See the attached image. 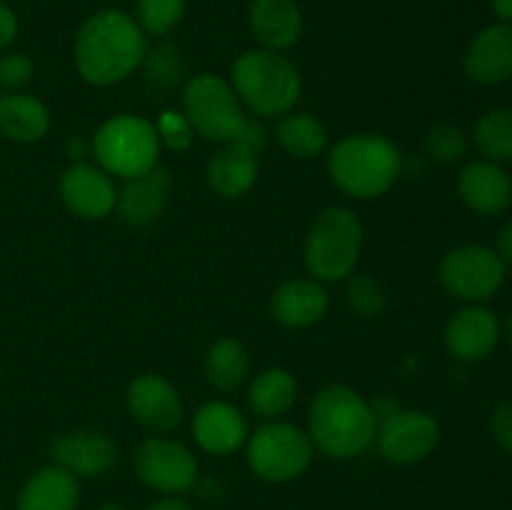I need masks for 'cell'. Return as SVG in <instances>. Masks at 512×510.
Wrapping results in <instances>:
<instances>
[{"instance_id": "30", "label": "cell", "mask_w": 512, "mask_h": 510, "mask_svg": "<svg viewBox=\"0 0 512 510\" xmlns=\"http://www.w3.org/2000/svg\"><path fill=\"white\" fill-rule=\"evenodd\" d=\"M145 78L153 83L155 88H170V85L180 83L185 75V58L180 48L170 40H163L155 48H148V55L143 60Z\"/></svg>"}, {"instance_id": "11", "label": "cell", "mask_w": 512, "mask_h": 510, "mask_svg": "<svg viewBox=\"0 0 512 510\" xmlns=\"http://www.w3.org/2000/svg\"><path fill=\"white\" fill-rule=\"evenodd\" d=\"M380 455L393 465H413L428 458L440 443V423L425 410L398 408L378 423Z\"/></svg>"}, {"instance_id": "6", "label": "cell", "mask_w": 512, "mask_h": 510, "mask_svg": "<svg viewBox=\"0 0 512 510\" xmlns=\"http://www.w3.org/2000/svg\"><path fill=\"white\" fill-rule=\"evenodd\" d=\"M93 153L108 175L123 180L140 178L158 165V130L145 118L113 115L95 130Z\"/></svg>"}, {"instance_id": "7", "label": "cell", "mask_w": 512, "mask_h": 510, "mask_svg": "<svg viewBox=\"0 0 512 510\" xmlns=\"http://www.w3.org/2000/svg\"><path fill=\"white\" fill-rule=\"evenodd\" d=\"M183 115L195 133L213 143H233L240 138L248 115L228 80L200 73L183 90Z\"/></svg>"}, {"instance_id": "19", "label": "cell", "mask_w": 512, "mask_h": 510, "mask_svg": "<svg viewBox=\"0 0 512 510\" xmlns=\"http://www.w3.org/2000/svg\"><path fill=\"white\" fill-rule=\"evenodd\" d=\"M248 25L260 48L283 53L303 35V10L298 0H250Z\"/></svg>"}, {"instance_id": "37", "label": "cell", "mask_w": 512, "mask_h": 510, "mask_svg": "<svg viewBox=\"0 0 512 510\" xmlns=\"http://www.w3.org/2000/svg\"><path fill=\"white\" fill-rule=\"evenodd\" d=\"M238 143H245L248 148L258 150V153H260V150L265 148V143H268V130H265L263 125L258 123V120L248 118V123H245L243 133H240V138H238Z\"/></svg>"}, {"instance_id": "4", "label": "cell", "mask_w": 512, "mask_h": 510, "mask_svg": "<svg viewBox=\"0 0 512 510\" xmlns=\"http://www.w3.org/2000/svg\"><path fill=\"white\" fill-rule=\"evenodd\" d=\"M230 85L238 98L263 118L290 113L303 90L298 68L283 53L265 48L238 55L230 70Z\"/></svg>"}, {"instance_id": "36", "label": "cell", "mask_w": 512, "mask_h": 510, "mask_svg": "<svg viewBox=\"0 0 512 510\" xmlns=\"http://www.w3.org/2000/svg\"><path fill=\"white\" fill-rule=\"evenodd\" d=\"M15 38H18V15L8 3L0 0V53H5Z\"/></svg>"}, {"instance_id": "2", "label": "cell", "mask_w": 512, "mask_h": 510, "mask_svg": "<svg viewBox=\"0 0 512 510\" xmlns=\"http://www.w3.org/2000/svg\"><path fill=\"white\" fill-rule=\"evenodd\" d=\"M378 418L373 405L348 385H328L310 405L308 435L315 448L335 460L363 455L375 443Z\"/></svg>"}, {"instance_id": "21", "label": "cell", "mask_w": 512, "mask_h": 510, "mask_svg": "<svg viewBox=\"0 0 512 510\" xmlns=\"http://www.w3.org/2000/svg\"><path fill=\"white\" fill-rule=\"evenodd\" d=\"M328 293L315 278H293L280 285L270 298V310L285 328H308L328 313Z\"/></svg>"}, {"instance_id": "27", "label": "cell", "mask_w": 512, "mask_h": 510, "mask_svg": "<svg viewBox=\"0 0 512 510\" xmlns=\"http://www.w3.org/2000/svg\"><path fill=\"white\" fill-rule=\"evenodd\" d=\"M275 135L285 153L298 160L318 158L328 145V130L310 113H285L275 128Z\"/></svg>"}, {"instance_id": "10", "label": "cell", "mask_w": 512, "mask_h": 510, "mask_svg": "<svg viewBox=\"0 0 512 510\" xmlns=\"http://www.w3.org/2000/svg\"><path fill=\"white\" fill-rule=\"evenodd\" d=\"M133 468L148 488L165 495L185 493L198 480V460L193 450L160 435L140 440L133 453Z\"/></svg>"}, {"instance_id": "8", "label": "cell", "mask_w": 512, "mask_h": 510, "mask_svg": "<svg viewBox=\"0 0 512 510\" xmlns=\"http://www.w3.org/2000/svg\"><path fill=\"white\" fill-rule=\"evenodd\" d=\"M313 440L298 425L268 420L248 438V465L260 480L290 483L313 463Z\"/></svg>"}, {"instance_id": "28", "label": "cell", "mask_w": 512, "mask_h": 510, "mask_svg": "<svg viewBox=\"0 0 512 510\" xmlns=\"http://www.w3.org/2000/svg\"><path fill=\"white\" fill-rule=\"evenodd\" d=\"M475 148L485 160L512 163V108H490L473 125Z\"/></svg>"}, {"instance_id": "33", "label": "cell", "mask_w": 512, "mask_h": 510, "mask_svg": "<svg viewBox=\"0 0 512 510\" xmlns=\"http://www.w3.org/2000/svg\"><path fill=\"white\" fill-rule=\"evenodd\" d=\"M155 130H158L160 143L168 145L175 153H183V150H188L190 145H193V125H190L188 118H185L183 113H178V110H165V113H160Z\"/></svg>"}, {"instance_id": "5", "label": "cell", "mask_w": 512, "mask_h": 510, "mask_svg": "<svg viewBox=\"0 0 512 510\" xmlns=\"http://www.w3.org/2000/svg\"><path fill=\"white\" fill-rule=\"evenodd\" d=\"M363 248V225L353 210L330 205L315 218L305 240V265L315 280L338 283L350 278Z\"/></svg>"}, {"instance_id": "31", "label": "cell", "mask_w": 512, "mask_h": 510, "mask_svg": "<svg viewBox=\"0 0 512 510\" xmlns=\"http://www.w3.org/2000/svg\"><path fill=\"white\" fill-rule=\"evenodd\" d=\"M350 310L360 318H378L388 305V293L383 283L370 273H355L348 278V290H345Z\"/></svg>"}, {"instance_id": "18", "label": "cell", "mask_w": 512, "mask_h": 510, "mask_svg": "<svg viewBox=\"0 0 512 510\" xmlns=\"http://www.w3.org/2000/svg\"><path fill=\"white\" fill-rule=\"evenodd\" d=\"M173 188L170 170L155 165L145 175L133 180H125V188L118 193L115 208L123 223L133 228H145L160 220V215L168 208V195Z\"/></svg>"}, {"instance_id": "41", "label": "cell", "mask_w": 512, "mask_h": 510, "mask_svg": "<svg viewBox=\"0 0 512 510\" xmlns=\"http://www.w3.org/2000/svg\"><path fill=\"white\" fill-rule=\"evenodd\" d=\"M65 153L73 163H83V158L88 155V145H85L83 138H70L68 145H65Z\"/></svg>"}, {"instance_id": "15", "label": "cell", "mask_w": 512, "mask_h": 510, "mask_svg": "<svg viewBox=\"0 0 512 510\" xmlns=\"http://www.w3.org/2000/svg\"><path fill=\"white\" fill-rule=\"evenodd\" d=\"M500 330L503 328L498 315L483 303H473L450 318L445 328V348L453 358L475 363L493 353L500 340Z\"/></svg>"}, {"instance_id": "35", "label": "cell", "mask_w": 512, "mask_h": 510, "mask_svg": "<svg viewBox=\"0 0 512 510\" xmlns=\"http://www.w3.org/2000/svg\"><path fill=\"white\" fill-rule=\"evenodd\" d=\"M490 433L503 453L512 455V400H503L495 405L490 415Z\"/></svg>"}, {"instance_id": "43", "label": "cell", "mask_w": 512, "mask_h": 510, "mask_svg": "<svg viewBox=\"0 0 512 510\" xmlns=\"http://www.w3.org/2000/svg\"><path fill=\"white\" fill-rule=\"evenodd\" d=\"M98 510H125L123 505H118V503H105V505H100Z\"/></svg>"}, {"instance_id": "9", "label": "cell", "mask_w": 512, "mask_h": 510, "mask_svg": "<svg viewBox=\"0 0 512 510\" xmlns=\"http://www.w3.org/2000/svg\"><path fill=\"white\" fill-rule=\"evenodd\" d=\"M440 283L465 303H485L505 283V263L488 245H460L440 263Z\"/></svg>"}, {"instance_id": "13", "label": "cell", "mask_w": 512, "mask_h": 510, "mask_svg": "<svg viewBox=\"0 0 512 510\" xmlns=\"http://www.w3.org/2000/svg\"><path fill=\"white\" fill-rule=\"evenodd\" d=\"M125 400H128L130 415L145 430H153V433H170V430L178 428L185 415L180 393L163 375H138L128 385Z\"/></svg>"}, {"instance_id": "24", "label": "cell", "mask_w": 512, "mask_h": 510, "mask_svg": "<svg viewBox=\"0 0 512 510\" xmlns=\"http://www.w3.org/2000/svg\"><path fill=\"white\" fill-rule=\"evenodd\" d=\"M50 128V113L35 95H0V133L15 143H35Z\"/></svg>"}, {"instance_id": "32", "label": "cell", "mask_w": 512, "mask_h": 510, "mask_svg": "<svg viewBox=\"0 0 512 510\" xmlns=\"http://www.w3.org/2000/svg\"><path fill=\"white\" fill-rule=\"evenodd\" d=\"M425 153L440 163H455L468 153V135L453 123H435L425 133Z\"/></svg>"}, {"instance_id": "22", "label": "cell", "mask_w": 512, "mask_h": 510, "mask_svg": "<svg viewBox=\"0 0 512 510\" xmlns=\"http://www.w3.org/2000/svg\"><path fill=\"white\" fill-rule=\"evenodd\" d=\"M258 168V150L233 140V143H223V148L210 158L205 178L215 195L233 200L253 188L258 180Z\"/></svg>"}, {"instance_id": "40", "label": "cell", "mask_w": 512, "mask_h": 510, "mask_svg": "<svg viewBox=\"0 0 512 510\" xmlns=\"http://www.w3.org/2000/svg\"><path fill=\"white\" fill-rule=\"evenodd\" d=\"M145 510H195V508L188 503V500L178 498V495H168V498L158 500V503H153Z\"/></svg>"}, {"instance_id": "38", "label": "cell", "mask_w": 512, "mask_h": 510, "mask_svg": "<svg viewBox=\"0 0 512 510\" xmlns=\"http://www.w3.org/2000/svg\"><path fill=\"white\" fill-rule=\"evenodd\" d=\"M193 488H198L200 498L208 500V503H218V500H223V495H225L223 483H220L218 478H203V480H195Z\"/></svg>"}, {"instance_id": "26", "label": "cell", "mask_w": 512, "mask_h": 510, "mask_svg": "<svg viewBox=\"0 0 512 510\" xmlns=\"http://www.w3.org/2000/svg\"><path fill=\"white\" fill-rule=\"evenodd\" d=\"M250 375V355L245 345L235 338H220L210 345L205 355V378L213 388L238 390Z\"/></svg>"}, {"instance_id": "29", "label": "cell", "mask_w": 512, "mask_h": 510, "mask_svg": "<svg viewBox=\"0 0 512 510\" xmlns=\"http://www.w3.org/2000/svg\"><path fill=\"white\" fill-rule=\"evenodd\" d=\"M185 15V0H135V23L145 35L165 38L180 25Z\"/></svg>"}, {"instance_id": "42", "label": "cell", "mask_w": 512, "mask_h": 510, "mask_svg": "<svg viewBox=\"0 0 512 510\" xmlns=\"http://www.w3.org/2000/svg\"><path fill=\"white\" fill-rule=\"evenodd\" d=\"M490 8H493L498 23L512 25V0H490Z\"/></svg>"}, {"instance_id": "23", "label": "cell", "mask_w": 512, "mask_h": 510, "mask_svg": "<svg viewBox=\"0 0 512 510\" xmlns=\"http://www.w3.org/2000/svg\"><path fill=\"white\" fill-rule=\"evenodd\" d=\"M80 485L60 465L35 470L18 493V510H78Z\"/></svg>"}, {"instance_id": "20", "label": "cell", "mask_w": 512, "mask_h": 510, "mask_svg": "<svg viewBox=\"0 0 512 510\" xmlns=\"http://www.w3.org/2000/svg\"><path fill=\"white\" fill-rule=\"evenodd\" d=\"M193 438L205 453L230 455L248 440V423L235 405L225 400H210L195 413Z\"/></svg>"}, {"instance_id": "25", "label": "cell", "mask_w": 512, "mask_h": 510, "mask_svg": "<svg viewBox=\"0 0 512 510\" xmlns=\"http://www.w3.org/2000/svg\"><path fill=\"white\" fill-rule=\"evenodd\" d=\"M298 395V383L293 375L283 368H268L250 383L248 405L258 418L278 420L288 413Z\"/></svg>"}, {"instance_id": "3", "label": "cell", "mask_w": 512, "mask_h": 510, "mask_svg": "<svg viewBox=\"0 0 512 510\" xmlns=\"http://www.w3.org/2000/svg\"><path fill=\"white\" fill-rule=\"evenodd\" d=\"M403 170V158L385 135H348L333 145L328 173L333 183L350 198L373 200L388 193Z\"/></svg>"}, {"instance_id": "12", "label": "cell", "mask_w": 512, "mask_h": 510, "mask_svg": "<svg viewBox=\"0 0 512 510\" xmlns=\"http://www.w3.org/2000/svg\"><path fill=\"white\" fill-rule=\"evenodd\" d=\"M48 453L75 478H103L118 460V445L105 430L83 428L60 433L50 440Z\"/></svg>"}, {"instance_id": "34", "label": "cell", "mask_w": 512, "mask_h": 510, "mask_svg": "<svg viewBox=\"0 0 512 510\" xmlns=\"http://www.w3.org/2000/svg\"><path fill=\"white\" fill-rule=\"evenodd\" d=\"M35 65L33 60L25 53H18V50H5L0 55V85L10 90L25 88V85L33 80Z\"/></svg>"}, {"instance_id": "17", "label": "cell", "mask_w": 512, "mask_h": 510, "mask_svg": "<svg viewBox=\"0 0 512 510\" xmlns=\"http://www.w3.org/2000/svg\"><path fill=\"white\" fill-rule=\"evenodd\" d=\"M458 195L473 213L500 215L512 205V180L503 165L473 160L460 170Z\"/></svg>"}, {"instance_id": "1", "label": "cell", "mask_w": 512, "mask_h": 510, "mask_svg": "<svg viewBox=\"0 0 512 510\" xmlns=\"http://www.w3.org/2000/svg\"><path fill=\"white\" fill-rule=\"evenodd\" d=\"M148 48V35L133 15L118 8L95 10L75 35V68L90 85L108 88L133 75Z\"/></svg>"}, {"instance_id": "39", "label": "cell", "mask_w": 512, "mask_h": 510, "mask_svg": "<svg viewBox=\"0 0 512 510\" xmlns=\"http://www.w3.org/2000/svg\"><path fill=\"white\" fill-rule=\"evenodd\" d=\"M493 250L500 255V260H503L505 265H512V220H508V223L500 228Z\"/></svg>"}, {"instance_id": "14", "label": "cell", "mask_w": 512, "mask_h": 510, "mask_svg": "<svg viewBox=\"0 0 512 510\" xmlns=\"http://www.w3.org/2000/svg\"><path fill=\"white\" fill-rule=\"evenodd\" d=\"M60 198L85 220H100L115 210L118 190L100 165L73 163L60 175Z\"/></svg>"}, {"instance_id": "44", "label": "cell", "mask_w": 512, "mask_h": 510, "mask_svg": "<svg viewBox=\"0 0 512 510\" xmlns=\"http://www.w3.org/2000/svg\"><path fill=\"white\" fill-rule=\"evenodd\" d=\"M505 333H508V343H510V348H512V313H510V318H508V325H505Z\"/></svg>"}, {"instance_id": "16", "label": "cell", "mask_w": 512, "mask_h": 510, "mask_svg": "<svg viewBox=\"0 0 512 510\" xmlns=\"http://www.w3.org/2000/svg\"><path fill=\"white\" fill-rule=\"evenodd\" d=\"M463 68L478 85H500L512 78V25L493 23L470 40Z\"/></svg>"}]
</instances>
